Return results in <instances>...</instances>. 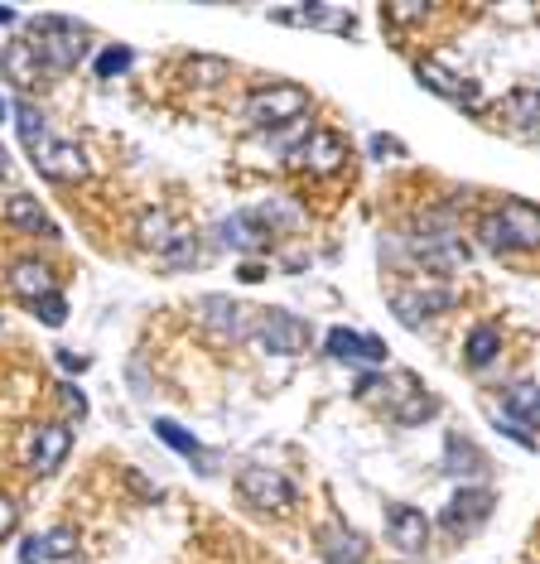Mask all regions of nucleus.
<instances>
[{
	"mask_svg": "<svg viewBox=\"0 0 540 564\" xmlns=\"http://www.w3.org/2000/svg\"><path fill=\"white\" fill-rule=\"evenodd\" d=\"M386 15L391 20H420V15H430V5H386Z\"/></svg>",
	"mask_w": 540,
	"mask_h": 564,
	"instance_id": "nucleus-33",
	"label": "nucleus"
},
{
	"mask_svg": "<svg viewBox=\"0 0 540 564\" xmlns=\"http://www.w3.org/2000/svg\"><path fill=\"white\" fill-rule=\"evenodd\" d=\"M34 314H39V319L49 323V328H63V323H68V304H63V295H44V299H34Z\"/></svg>",
	"mask_w": 540,
	"mask_h": 564,
	"instance_id": "nucleus-30",
	"label": "nucleus"
},
{
	"mask_svg": "<svg viewBox=\"0 0 540 564\" xmlns=\"http://www.w3.org/2000/svg\"><path fill=\"white\" fill-rule=\"evenodd\" d=\"M10 290L20 299H44V295H54V270L49 266H39V261H20V266L10 270Z\"/></svg>",
	"mask_w": 540,
	"mask_h": 564,
	"instance_id": "nucleus-22",
	"label": "nucleus"
},
{
	"mask_svg": "<svg viewBox=\"0 0 540 564\" xmlns=\"http://www.w3.org/2000/svg\"><path fill=\"white\" fill-rule=\"evenodd\" d=\"M343 160H348V140L338 131H309L295 150V164L309 174H333V169H343Z\"/></svg>",
	"mask_w": 540,
	"mask_h": 564,
	"instance_id": "nucleus-8",
	"label": "nucleus"
},
{
	"mask_svg": "<svg viewBox=\"0 0 540 564\" xmlns=\"http://www.w3.org/2000/svg\"><path fill=\"white\" fill-rule=\"evenodd\" d=\"M454 478H478L487 468V458L473 449V444H463V439H449V463H444Z\"/></svg>",
	"mask_w": 540,
	"mask_h": 564,
	"instance_id": "nucleus-27",
	"label": "nucleus"
},
{
	"mask_svg": "<svg viewBox=\"0 0 540 564\" xmlns=\"http://www.w3.org/2000/svg\"><path fill=\"white\" fill-rule=\"evenodd\" d=\"M131 63H135V54L126 49V44H111V49L97 54V78H116V73H126Z\"/></svg>",
	"mask_w": 540,
	"mask_h": 564,
	"instance_id": "nucleus-29",
	"label": "nucleus"
},
{
	"mask_svg": "<svg viewBox=\"0 0 540 564\" xmlns=\"http://www.w3.org/2000/svg\"><path fill=\"white\" fill-rule=\"evenodd\" d=\"M270 20H280V25H319V29H352V15L343 10H324V5H299V10H275Z\"/></svg>",
	"mask_w": 540,
	"mask_h": 564,
	"instance_id": "nucleus-23",
	"label": "nucleus"
},
{
	"mask_svg": "<svg viewBox=\"0 0 540 564\" xmlns=\"http://www.w3.org/2000/svg\"><path fill=\"white\" fill-rule=\"evenodd\" d=\"M203 323L222 333V338H251V319H246V304L227 295H208L203 299Z\"/></svg>",
	"mask_w": 540,
	"mask_h": 564,
	"instance_id": "nucleus-12",
	"label": "nucleus"
},
{
	"mask_svg": "<svg viewBox=\"0 0 540 564\" xmlns=\"http://www.w3.org/2000/svg\"><path fill=\"white\" fill-rule=\"evenodd\" d=\"M63 405H68V410H73L78 420H82V415H87V396H82L78 386H63Z\"/></svg>",
	"mask_w": 540,
	"mask_h": 564,
	"instance_id": "nucleus-34",
	"label": "nucleus"
},
{
	"mask_svg": "<svg viewBox=\"0 0 540 564\" xmlns=\"http://www.w3.org/2000/svg\"><path fill=\"white\" fill-rule=\"evenodd\" d=\"M319 555H324L328 564H362V560H367V540L357 536L352 526L333 521V526L319 531Z\"/></svg>",
	"mask_w": 540,
	"mask_h": 564,
	"instance_id": "nucleus-13",
	"label": "nucleus"
},
{
	"mask_svg": "<svg viewBox=\"0 0 540 564\" xmlns=\"http://www.w3.org/2000/svg\"><path fill=\"white\" fill-rule=\"evenodd\" d=\"M34 169L44 174V179H54V184H78L82 174H87V160H82V150L73 145V140H39L34 150Z\"/></svg>",
	"mask_w": 540,
	"mask_h": 564,
	"instance_id": "nucleus-6",
	"label": "nucleus"
},
{
	"mask_svg": "<svg viewBox=\"0 0 540 564\" xmlns=\"http://www.w3.org/2000/svg\"><path fill=\"white\" fill-rule=\"evenodd\" d=\"M386 540L401 550V555H425V545H430V516L420 507H410V502H396V507L386 511Z\"/></svg>",
	"mask_w": 540,
	"mask_h": 564,
	"instance_id": "nucleus-7",
	"label": "nucleus"
},
{
	"mask_svg": "<svg viewBox=\"0 0 540 564\" xmlns=\"http://www.w3.org/2000/svg\"><path fill=\"white\" fill-rule=\"evenodd\" d=\"M155 434H160L174 454L193 458V463H198V473H217V454H213V449H203V444H198L189 430H179L174 420H155Z\"/></svg>",
	"mask_w": 540,
	"mask_h": 564,
	"instance_id": "nucleus-19",
	"label": "nucleus"
},
{
	"mask_svg": "<svg viewBox=\"0 0 540 564\" xmlns=\"http://www.w3.org/2000/svg\"><path fill=\"white\" fill-rule=\"evenodd\" d=\"M502 348V333L492 328V323H478L473 333H468V343H463V357H468V367H487L492 357Z\"/></svg>",
	"mask_w": 540,
	"mask_h": 564,
	"instance_id": "nucleus-26",
	"label": "nucleus"
},
{
	"mask_svg": "<svg viewBox=\"0 0 540 564\" xmlns=\"http://www.w3.org/2000/svg\"><path fill=\"white\" fill-rule=\"evenodd\" d=\"M217 232H222V242L232 246V251H266V246H270V237L261 232V222H256L251 213L222 217V227H217Z\"/></svg>",
	"mask_w": 540,
	"mask_h": 564,
	"instance_id": "nucleus-20",
	"label": "nucleus"
},
{
	"mask_svg": "<svg viewBox=\"0 0 540 564\" xmlns=\"http://www.w3.org/2000/svg\"><path fill=\"white\" fill-rule=\"evenodd\" d=\"M68 449H73V430L68 425H39V434H34V463L29 468L34 473H58Z\"/></svg>",
	"mask_w": 540,
	"mask_h": 564,
	"instance_id": "nucleus-14",
	"label": "nucleus"
},
{
	"mask_svg": "<svg viewBox=\"0 0 540 564\" xmlns=\"http://www.w3.org/2000/svg\"><path fill=\"white\" fill-rule=\"evenodd\" d=\"M15 526H20V502H15V497H5V492H0V540L10 536V531H15Z\"/></svg>",
	"mask_w": 540,
	"mask_h": 564,
	"instance_id": "nucleus-31",
	"label": "nucleus"
},
{
	"mask_svg": "<svg viewBox=\"0 0 540 564\" xmlns=\"http://www.w3.org/2000/svg\"><path fill=\"white\" fill-rule=\"evenodd\" d=\"M304 111H309V92L295 87V82H270V87H256L246 97V121L256 131H275L285 121H299Z\"/></svg>",
	"mask_w": 540,
	"mask_h": 564,
	"instance_id": "nucleus-3",
	"label": "nucleus"
},
{
	"mask_svg": "<svg viewBox=\"0 0 540 564\" xmlns=\"http://www.w3.org/2000/svg\"><path fill=\"white\" fill-rule=\"evenodd\" d=\"M415 78H420V87L439 92L444 102H459V107H478V82H473V78H459V73H454V68H444L439 58H420V63H415Z\"/></svg>",
	"mask_w": 540,
	"mask_h": 564,
	"instance_id": "nucleus-9",
	"label": "nucleus"
},
{
	"mask_svg": "<svg viewBox=\"0 0 540 564\" xmlns=\"http://www.w3.org/2000/svg\"><path fill=\"white\" fill-rule=\"evenodd\" d=\"M15 126H20L25 150H34V145L44 140V116H39V107H29V102H20V107H15Z\"/></svg>",
	"mask_w": 540,
	"mask_h": 564,
	"instance_id": "nucleus-28",
	"label": "nucleus"
},
{
	"mask_svg": "<svg viewBox=\"0 0 540 564\" xmlns=\"http://www.w3.org/2000/svg\"><path fill=\"white\" fill-rule=\"evenodd\" d=\"M0 68H5V78L15 82V87H34L39 82V58L29 49V39H10L0 49Z\"/></svg>",
	"mask_w": 540,
	"mask_h": 564,
	"instance_id": "nucleus-21",
	"label": "nucleus"
},
{
	"mask_svg": "<svg viewBox=\"0 0 540 564\" xmlns=\"http://www.w3.org/2000/svg\"><path fill=\"white\" fill-rule=\"evenodd\" d=\"M261 275H266V270H261V266H242V280H246V285H256Z\"/></svg>",
	"mask_w": 540,
	"mask_h": 564,
	"instance_id": "nucleus-36",
	"label": "nucleus"
},
{
	"mask_svg": "<svg viewBox=\"0 0 540 564\" xmlns=\"http://www.w3.org/2000/svg\"><path fill=\"white\" fill-rule=\"evenodd\" d=\"M78 555V536L73 531H49V536H29L20 545V564H44V560H73Z\"/></svg>",
	"mask_w": 540,
	"mask_h": 564,
	"instance_id": "nucleus-16",
	"label": "nucleus"
},
{
	"mask_svg": "<svg viewBox=\"0 0 540 564\" xmlns=\"http://www.w3.org/2000/svg\"><path fill=\"white\" fill-rule=\"evenodd\" d=\"M497 511V497L487 492V487H459L454 497H449V507H444V526L459 536V531H473V526H483L487 516Z\"/></svg>",
	"mask_w": 540,
	"mask_h": 564,
	"instance_id": "nucleus-10",
	"label": "nucleus"
},
{
	"mask_svg": "<svg viewBox=\"0 0 540 564\" xmlns=\"http://www.w3.org/2000/svg\"><path fill=\"white\" fill-rule=\"evenodd\" d=\"M5 116H10V102H5V97H0V121H5Z\"/></svg>",
	"mask_w": 540,
	"mask_h": 564,
	"instance_id": "nucleus-38",
	"label": "nucleus"
},
{
	"mask_svg": "<svg viewBox=\"0 0 540 564\" xmlns=\"http://www.w3.org/2000/svg\"><path fill=\"white\" fill-rule=\"evenodd\" d=\"M536 116H540V97H536V87H531V82H526V87H516L512 97H502V121H507V131L536 135Z\"/></svg>",
	"mask_w": 540,
	"mask_h": 564,
	"instance_id": "nucleus-17",
	"label": "nucleus"
},
{
	"mask_svg": "<svg viewBox=\"0 0 540 564\" xmlns=\"http://www.w3.org/2000/svg\"><path fill=\"white\" fill-rule=\"evenodd\" d=\"M179 237H184V227H174V217L169 213H145L140 217V246H150V251L169 256Z\"/></svg>",
	"mask_w": 540,
	"mask_h": 564,
	"instance_id": "nucleus-24",
	"label": "nucleus"
},
{
	"mask_svg": "<svg viewBox=\"0 0 540 564\" xmlns=\"http://www.w3.org/2000/svg\"><path fill=\"white\" fill-rule=\"evenodd\" d=\"M15 20H20V15H15L10 5H0V25H15Z\"/></svg>",
	"mask_w": 540,
	"mask_h": 564,
	"instance_id": "nucleus-37",
	"label": "nucleus"
},
{
	"mask_svg": "<svg viewBox=\"0 0 540 564\" xmlns=\"http://www.w3.org/2000/svg\"><path fill=\"white\" fill-rule=\"evenodd\" d=\"M58 362H63L68 372H82V357H73V352H58Z\"/></svg>",
	"mask_w": 540,
	"mask_h": 564,
	"instance_id": "nucleus-35",
	"label": "nucleus"
},
{
	"mask_svg": "<svg viewBox=\"0 0 540 564\" xmlns=\"http://www.w3.org/2000/svg\"><path fill=\"white\" fill-rule=\"evenodd\" d=\"M372 155H377V160H401L405 145L396 135H372Z\"/></svg>",
	"mask_w": 540,
	"mask_h": 564,
	"instance_id": "nucleus-32",
	"label": "nucleus"
},
{
	"mask_svg": "<svg viewBox=\"0 0 540 564\" xmlns=\"http://www.w3.org/2000/svg\"><path fill=\"white\" fill-rule=\"evenodd\" d=\"M29 49L39 58V68H54V73H68V68H78V58L87 54V39H82V29L73 20H63V15H44V20H34V39H29Z\"/></svg>",
	"mask_w": 540,
	"mask_h": 564,
	"instance_id": "nucleus-2",
	"label": "nucleus"
},
{
	"mask_svg": "<svg viewBox=\"0 0 540 564\" xmlns=\"http://www.w3.org/2000/svg\"><path fill=\"white\" fill-rule=\"evenodd\" d=\"M222 78H232V63H227V58L193 54L189 63H184V82H189V87H217Z\"/></svg>",
	"mask_w": 540,
	"mask_h": 564,
	"instance_id": "nucleus-25",
	"label": "nucleus"
},
{
	"mask_svg": "<svg viewBox=\"0 0 540 564\" xmlns=\"http://www.w3.org/2000/svg\"><path fill=\"white\" fill-rule=\"evenodd\" d=\"M237 492H242L251 507H266V511H290L295 507V483L270 468V463H246L237 473Z\"/></svg>",
	"mask_w": 540,
	"mask_h": 564,
	"instance_id": "nucleus-4",
	"label": "nucleus"
},
{
	"mask_svg": "<svg viewBox=\"0 0 540 564\" xmlns=\"http://www.w3.org/2000/svg\"><path fill=\"white\" fill-rule=\"evenodd\" d=\"M536 401H540V386L536 381H516V386H507V396H502V415H512V430L531 434V425H536Z\"/></svg>",
	"mask_w": 540,
	"mask_h": 564,
	"instance_id": "nucleus-18",
	"label": "nucleus"
},
{
	"mask_svg": "<svg viewBox=\"0 0 540 564\" xmlns=\"http://www.w3.org/2000/svg\"><path fill=\"white\" fill-rule=\"evenodd\" d=\"M5 222H10L15 232H29V237H58L54 217L44 213L29 193H10V203H5Z\"/></svg>",
	"mask_w": 540,
	"mask_h": 564,
	"instance_id": "nucleus-15",
	"label": "nucleus"
},
{
	"mask_svg": "<svg viewBox=\"0 0 540 564\" xmlns=\"http://www.w3.org/2000/svg\"><path fill=\"white\" fill-rule=\"evenodd\" d=\"M478 232H483V242L492 246V251H536L540 217L526 198H507L502 213H487L483 222H478Z\"/></svg>",
	"mask_w": 540,
	"mask_h": 564,
	"instance_id": "nucleus-1",
	"label": "nucleus"
},
{
	"mask_svg": "<svg viewBox=\"0 0 540 564\" xmlns=\"http://www.w3.org/2000/svg\"><path fill=\"white\" fill-rule=\"evenodd\" d=\"M324 352L333 362H386V343L372 333H352V328H333L324 338Z\"/></svg>",
	"mask_w": 540,
	"mask_h": 564,
	"instance_id": "nucleus-11",
	"label": "nucleus"
},
{
	"mask_svg": "<svg viewBox=\"0 0 540 564\" xmlns=\"http://www.w3.org/2000/svg\"><path fill=\"white\" fill-rule=\"evenodd\" d=\"M251 333L275 357H299V352L309 348V323L299 319V314H290V309H266L261 319L251 323Z\"/></svg>",
	"mask_w": 540,
	"mask_h": 564,
	"instance_id": "nucleus-5",
	"label": "nucleus"
},
{
	"mask_svg": "<svg viewBox=\"0 0 540 564\" xmlns=\"http://www.w3.org/2000/svg\"><path fill=\"white\" fill-rule=\"evenodd\" d=\"M5 169H10V160H5V150H0V179H5Z\"/></svg>",
	"mask_w": 540,
	"mask_h": 564,
	"instance_id": "nucleus-39",
	"label": "nucleus"
}]
</instances>
